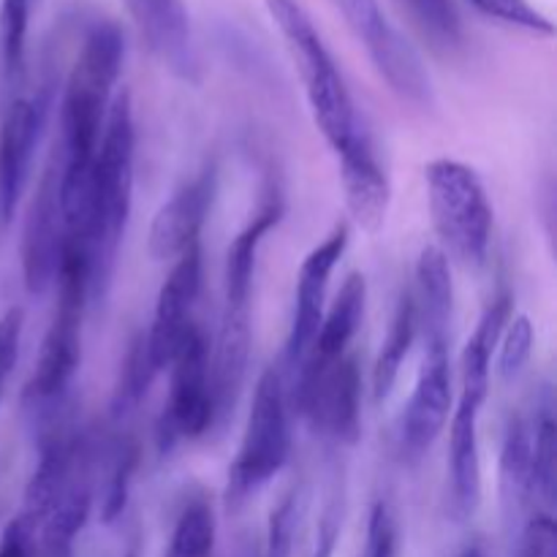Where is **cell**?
Instances as JSON below:
<instances>
[{
    "mask_svg": "<svg viewBox=\"0 0 557 557\" xmlns=\"http://www.w3.org/2000/svg\"><path fill=\"white\" fill-rule=\"evenodd\" d=\"M125 58L117 25L101 22L82 41L60 103V210L63 218L90 212V174L98 141Z\"/></svg>",
    "mask_w": 557,
    "mask_h": 557,
    "instance_id": "cell-1",
    "label": "cell"
},
{
    "mask_svg": "<svg viewBox=\"0 0 557 557\" xmlns=\"http://www.w3.org/2000/svg\"><path fill=\"white\" fill-rule=\"evenodd\" d=\"M136 125L128 90L114 92L90 174V302L107 297L134 207Z\"/></svg>",
    "mask_w": 557,
    "mask_h": 557,
    "instance_id": "cell-2",
    "label": "cell"
},
{
    "mask_svg": "<svg viewBox=\"0 0 557 557\" xmlns=\"http://www.w3.org/2000/svg\"><path fill=\"white\" fill-rule=\"evenodd\" d=\"M58 308L41 341L36 370L22 392V406L41 428L54 424L82 364V321L90 302V253L82 245H60Z\"/></svg>",
    "mask_w": 557,
    "mask_h": 557,
    "instance_id": "cell-3",
    "label": "cell"
},
{
    "mask_svg": "<svg viewBox=\"0 0 557 557\" xmlns=\"http://www.w3.org/2000/svg\"><path fill=\"white\" fill-rule=\"evenodd\" d=\"M267 11L297 65L315 128L321 131L332 152H337L362 125V120L354 109V98L335 58L321 38L313 16L299 0H267Z\"/></svg>",
    "mask_w": 557,
    "mask_h": 557,
    "instance_id": "cell-4",
    "label": "cell"
},
{
    "mask_svg": "<svg viewBox=\"0 0 557 557\" xmlns=\"http://www.w3.org/2000/svg\"><path fill=\"white\" fill-rule=\"evenodd\" d=\"M292 455V397L281 368H267L256 384L237 457L228 468L226 509L239 511L286 468Z\"/></svg>",
    "mask_w": 557,
    "mask_h": 557,
    "instance_id": "cell-5",
    "label": "cell"
},
{
    "mask_svg": "<svg viewBox=\"0 0 557 557\" xmlns=\"http://www.w3.org/2000/svg\"><path fill=\"white\" fill-rule=\"evenodd\" d=\"M428 207L446 256L466 267H482L493 239V205L476 169L455 158H435L424 166Z\"/></svg>",
    "mask_w": 557,
    "mask_h": 557,
    "instance_id": "cell-6",
    "label": "cell"
},
{
    "mask_svg": "<svg viewBox=\"0 0 557 557\" xmlns=\"http://www.w3.org/2000/svg\"><path fill=\"white\" fill-rule=\"evenodd\" d=\"M292 408L310 430L335 446H354L362 433V375L351 354L330 364H302L286 381Z\"/></svg>",
    "mask_w": 557,
    "mask_h": 557,
    "instance_id": "cell-7",
    "label": "cell"
},
{
    "mask_svg": "<svg viewBox=\"0 0 557 557\" xmlns=\"http://www.w3.org/2000/svg\"><path fill=\"white\" fill-rule=\"evenodd\" d=\"M212 430L210 346L196 324L185 330L172 362H169V400L158 417L156 444L161 455L196 441Z\"/></svg>",
    "mask_w": 557,
    "mask_h": 557,
    "instance_id": "cell-8",
    "label": "cell"
},
{
    "mask_svg": "<svg viewBox=\"0 0 557 557\" xmlns=\"http://www.w3.org/2000/svg\"><path fill=\"white\" fill-rule=\"evenodd\" d=\"M354 36L364 44L375 71L386 85L417 107L428 109L433 103V79L422 54L411 41L392 25L379 0H332Z\"/></svg>",
    "mask_w": 557,
    "mask_h": 557,
    "instance_id": "cell-9",
    "label": "cell"
},
{
    "mask_svg": "<svg viewBox=\"0 0 557 557\" xmlns=\"http://www.w3.org/2000/svg\"><path fill=\"white\" fill-rule=\"evenodd\" d=\"M348 223L332 228L330 237L324 243L315 245L308 256H305L302 267L297 275V294H294V319L292 330H288L286 354H283V375L292 381L297 370L302 368L305 357H308L310 346H313L315 335H319L321 319L326 310V292H330V277L335 267L341 264L343 253L348 248Z\"/></svg>",
    "mask_w": 557,
    "mask_h": 557,
    "instance_id": "cell-10",
    "label": "cell"
},
{
    "mask_svg": "<svg viewBox=\"0 0 557 557\" xmlns=\"http://www.w3.org/2000/svg\"><path fill=\"white\" fill-rule=\"evenodd\" d=\"M451 362L449 343H424L413 392L400 419V451L419 460L433 449L451 417Z\"/></svg>",
    "mask_w": 557,
    "mask_h": 557,
    "instance_id": "cell-11",
    "label": "cell"
},
{
    "mask_svg": "<svg viewBox=\"0 0 557 557\" xmlns=\"http://www.w3.org/2000/svg\"><path fill=\"white\" fill-rule=\"evenodd\" d=\"M60 245H63V210H60V150L54 145L22 232V277L27 292L36 297L54 286Z\"/></svg>",
    "mask_w": 557,
    "mask_h": 557,
    "instance_id": "cell-12",
    "label": "cell"
},
{
    "mask_svg": "<svg viewBox=\"0 0 557 557\" xmlns=\"http://www.w3.org/2000/svg\"><path fill=\"white\" fill-rule=\"evenodd\" d=\"M49 101L44 96L14 98L0 120V228L16 215L30 180L33 156L47 123Z\"/></svg>",
    "mask_w": 557,
    "mask_h": 557,
    "instance_id": "cell-13",
    "label": "cell"
},
{
    "mask_svg": "<svg viewBox=\"0 0 557 557\" xmlns=\"http://www.w3.org/2000/svg\"><path fill=\"white\" fill-rule=\"evenodd\" d=\"M201 275H205V259H201L199 243L190 245L183 256L174 259L172 272H169L161 292H158L156 313H152L150 330L145 332L147 354H150V362L158 373L169 368L185 330L194 324L190 310H194L196 299H199Z\"/></svg>",
    "mask_w": 557,
    "mask_h": 557,
    "instance_id": "cell-14",
    "label": "cell"
},
{
    "mask_svg": "<svg viewBox=\"0 0 557 557\" xmlns=\"http://www.w3.org/2000/svg\"><path fill=\"white\" fill-rule=\"evenodd\" d=\"M218 194L215 166H205L194 180L177 188L158 210L150 226V256L156 261H174L190 245H199L201 228Z\"/></svg>",
    "mask_w": 557,
    "mask_h": 557,
    "instance_id": "cell-15",
    "label": "cell"
},
{
    "mask_svg": "<svg viewBox=\"0 0 557 557\" xmlns=\"http://www.w3.org/2000/svg\"><path fill=\"white\" fill-rule=\"evenodd\" d=\"M341 163L343 194H346V207L351 212L354 223L362 232L379 234L386 223L389 212V180L381 169L375 147L364 125L354 131L351 139L335 152Z\"/></svg>",
    "mask_w": 557,
    "mask_h": 557,
    "instance_id": "cell-16",
    "label": "cell"
},
{
    "mask_svg": "<svg viewBox=\"0 0 557 557\" xmlns=\"http://www.w3.org/2000/svg\"><path fill=\"white\" fill-rule=\"evenodd\" d=\"M134 25L158 60L185 82L199 76L194 27L185 0H125Z\"/></svg>",
    "mask_w": 557,
    "mask_h": 557,
    "instance_id": "cell-17",
    "label": "cell"
},
{
    "mask_svg": "<svg viewBox=\"0 0 557 557\" xmlns=\"http://www.w3.org/2000/svg\"><path fill=\"white\" fill-rule=\"evenodd\" d=\"M487 397L460 392L449 428V490L451 515L471 520L482 504V451H479V417Z\"/></svg>",
    "mask_w": 557,
    "mask_h": 557,
    "instance_id": "cell-18",
    "label": "cell"
},
{
    "mask_svg": "<svg viewBox=\"0 0 557 557\" xmlns=\"http://www.w3.org/2000/svg\"><path fill=\"white\" fill-rule=\"evenodd\" d=\"M500 506L506 528L520 533L533 506V417H515L506 428L498 462Z\"/></svg>",
    "mask_w": 557,
    "mask_h": 557,
    "instance_id": "cell-19",
    "label": "cell"
},
{
    "mask_svg": "<svg viewBox=\"0 0 557 557\" xmlns=\"http://www.w3.org/2000/svg\"><path fill=\"white\" fill-rule=\"evenodd\" d=\"M417 321L424 343H451V313H455V286H451L449 256L438 245H428L417 261Z\"/></svg>",
    "mask_w": 557,
    "mask_h": 557,
    "instance_id": "cell-20",
    "label": "cell"
},
{
    "mask_svg": "<svg viewBox=\"0 0 557 557\" xmlns=\"http://www.w3.org/2000/svg\"><path fill=\"white\" fill-rule=\"evenodd\" d=\"M364 305H368V281L362 272H351L343 281L335 302L330 305V310H324L319 335L302 364H330L346 357L348 346L362 326Z\"/></svg>",
    "mask_w": 557,
    "mask_h": 557,
    "instance_id": "cell-21",
    "label": "cell"
},
{
    "mask_svg": "<svg viewBox=\"0 0 557 557\" xmlns=\"http://www.w3.org/2000/svg\"><path fill=\"white\" fill-rule=\"evenodd\" d=\"M283 215L281 201H267L253 221L234 237L226 256V277H223V308H250L253 299L256 259L267 234L277 226Z\"/></svg>",
    "mask_w": 557,
    "mask_h": 557,
    "instance_id": "cell-22",
    "label": "cell"
},
{
    "mask_svg": "<svg viewBox=\"0 0 557 557\" xmlns=\"http://www.w3.org/2000/svg\"><path fill=\"white\" fill-rule=\"evenodd\" d=\"M419 335V321H417V305H413L411 288L400 294L397 299L395 315H392L389 332H386L384 343H381L379 359L373 368V395L375 403H384L386 397L395 389L397 379L403 373L408 354H411L413 341Z\"/></svg>",
    "mask_w": 557,
    "mask_h": 557,
    "instance_id": "cell-23",
    "label": "cell"
},
{
    "mask_svg": "<svg viewBox=\"0 0 557 557\" xmlns=\"http://www.w3.org/2000/svg\"><path fill=\"white\" fill-rule=\"evenodd\" d=\"M212 553H215V511L207 495H194L180 509L163 557H212Z\"/></svg>",
    "mask_w": 557,
    "mask_h": 557,
    "instance_id": "cell-24",
    "label": "cell"
},
{
    "mask_svg": "<svg viewBox=\"0 0 557 557\" xmlns=\"http://www.w3.org/2000/svg\"><path fill=\"white\" fill-rule=\"evenodd\" d=\"M557 487V424L549 400L533 417V506L549 511L555 506Z\"/></svg>",
    "mask_w": 557,
    "mask_h": 557,
    "instance_id": "cell-25",
    "label": "cell"
},
{
    "mask_svg": "<svg viewBox=\"0 0 557 557\" xmlns=\"http://www.w3.org/2000/svg\"><path fill=\"white\" fill-rule=\"evenodd\" d=\"M158 370L152 368L150 354H147L145 332L134 337V343L128 346L123 364H120L117 386H114L112 395V417L123 419L145 400V395L150 392L152 381H156Z\"/></svg>",
    "mask_w": 557,
    "mask_h": 557,
    "instance_id": "cell-26",
    "label": "cell"
},
{
    "mask_svg": "<svg viewBox=\"0 0 557 557\" xmlns=\"http://www.w3.org/2000/svg\"><path fill=\"white\" fill-rule=\"evenodd\" d=\"M33 3L36 0H0V63L9 82H16L25 71Z\"/></svg>",
    "mask_w": 557,
    "mask_h": 557,
    "instance_id": "cell-27",
    "label": "cell"
},
{
    "mask_svg": "<svg viewBox=\"0 0 557 557\" xmlns=\"http://www.w3.org/2000/svg\"><path fill=\"white\" fill-rule=\"evenodd\" d=\"M533 324L525 313H511L498 341V373L504 381L517 379L533 354Z\"/></svg>",
    "mask_w": 557,
    "mask_h": 557,
    "instance_id": "cell-28",
    "label": "cell"
},
{
    "mask_svg": "<svg viewBox=\"0 0 557 557\" xmlns=\"http://www.w3.org/2000/svg\"><path fill=\"white\" fill-rule=\"evenodd\" d=\"M136 462H139V449L134 444H123L114 451L112 473H109V482L103 487L101 498V520L107 525H112V522H117L123 517L125 504H128L131 482H134Z\"/></svg>",
    "mask_w": 557,
    "mask_h": 557,
    "instance_id": "cell-29",
    "label": "cell"
},
{
    "mask_svg": "<svg viewBox=\"0 0 557 557\" xmlns=\"http://www.w3.org/2000/svg\"><path fill=\"white\" fill-rule=\"evenodd\" d=\"M479 14L490 16L495 22H504L509 27H520V30L536 33V36H553L555 25L553 20L542 14L528 0H468Z\"/></svg>",
    "mask_w": 557,
    "mask_h": 557,
    "instance_id": "cell-30",
    "label": "cell"
},
{
    "mask_svg": "<svg viewBox=\"0 0 557 557\" xmlns=\"http://www.w3.org/2000/svg\"><path fill=\"white\" fill-rule=\"evenodd\" d=\"M419 25L444 47H455L462 38V22L451 0H403Z\"/></svg>",
    "mask_w": 557,
    "mask_h": 557,
    "instance_id": "cell-31",
    "label": "cell"
},
{
    "mask_svg": "<svg viewBox=\"0 0 557 557\" xmlns=\"http://www.w3.org/2000/svg\"><path fill=\"white\" fill-rule=\"evenodd\" d=\"M517 557H557V525L549 511H536L517 533Z\"/></svg>",
    "mask_w": 557,
    "mask_h": 557,
    "instance_id": "cell-32",
    "label": "cell"
},
{
    "mask_svg": "<svg viewBox=\"0 0 557 557\" xmlns=\"http://www.w3.org/2000/svg\"><path fill=\"white\" fill-rule=\"evenodd\" d=\"M294 533H297V498L286 495L272 509L270 525H267V544L261 557H292Z\"/></svg>",
    "mask_w": 557,
    "mask_h": 557,
    "instance_id": "cell-33",
    "label": "cell"
},
{
    "mask_svg": "<svg viewBox=\"0 0 557 557\" xmlns=\"http://www.w3.org/2000/svg\"><path fill=\"white\" fill-rule=\"evenodd\" d=\"M362 557H397V520L386 500H375L368 520V544Z\"/></svg>",
    "mask_w": 557,
    "mask_h": 557,
    "instance_id": "cell-34",
    "label": "cell"
},
{
    "mask_svg": "<svg viewBox=\"0 0 557 557\" xmlns=\"http://www.w3.org/2000/svg\"><path fill=\"white\" fill-rule=\"evenodd\" d=\"M22 324H25V315H22L20 308H11L0 319V397H3L5 381L14 373L16 359H20Z\"/></svg>",
    "mask_w": 557,
    "mask_h": 557,
    "instance_id": "cell-35",
    "label": "cell"
},
{
    "mask_svg": "<svg viewBox=\"0 0 557 557\" xmlns=\"http://www.w3.org/2000/svg\"><path fill=\"white\" fill-rule=\"evenodd\" d=\"M341 525H343V498L341 493L332 495L326 500L324 511L319 517V528H315V542L313 549H310V557H332L335 553L337 536H341Z\"/></svg>",
    "mask_w": 557,
    "mask_h": 557,
    "instance_id": "cell-36",
    "label": "cell"
},
{
    "mask_svg": "<svg viewBox=\"0 0 557 557\" xmlns=\"http://www.w3.org/2000/svg\"><path fill=\"white\" fill-rule=\"evenodd\" d=\"M0 557H33V533L20 517L5 525L0 539Z\"/></svg>",
    "mask_w": 557,
    "mask_h": 557,
    "instance_id": "cell-37",
    "label": "cell"
},
{
    "mask_svg": "<svg viewBox=\"0 0 557 557\" xmlns=\"http://www.w3.org/2000/svg\"><path fill=\"white\" fill-rule=\"evenodd\" d=\"M460 557H487V555H484L482 547H476V544H473V547H468Z\"/></svg>",
    "mask_w": 557,
    "mask_h": 557,
    "instance_id": "cell-38",
    "label": "cell"
},
{
    "mask_svg": "<svg viewBox=\"0 0 557 557\" xmlns=\"http://www.w3.org/2000/svg\"><path fill=\"white\" fill-rule=\"evenodd\" d=\"M245 557H261V555L256 553V549H248V553H245Z\"/></svg>",
    "mask_w": 557,
    "mask_h": 557,
    "instance_id": "cell-39",
    "label": "cell"
}]
</instances>
